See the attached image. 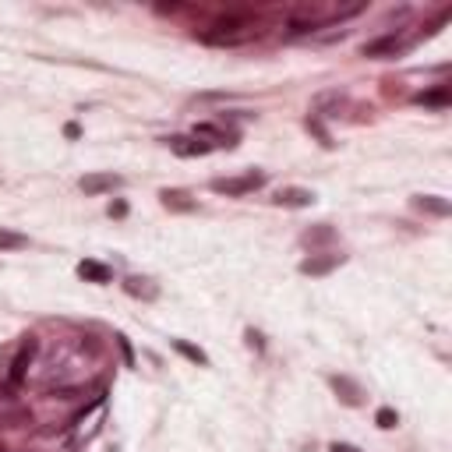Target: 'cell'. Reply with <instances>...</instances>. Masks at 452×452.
<instances>
[{"label": "cell", "instance_id": "cell-1", "mask_svg": "<svg viewBox=\"0 0 452 452\" xmlns=\"http://www.w3.org/2000/svg\"><path fill=\"white\" fill-rule=\"evenodd\" d=\"M255 36H258V22L251 15H223L198 39L205 46H241V43H248Z\"/></svg>", "mask_w": 452, "mask_h": 452}, {"label": "cell", "instance_id": "cell-2", "mask_svg": "<svg viewBox=\"0 0 452 452\" xmlns=\"http://www.w3.org/2000/svg\"><path fill=\"white\" fill-rule=\"evenodd\" d=\"M265 184V174H244V177H219V181H212V191L216 195H226V198H241V195H251V191H258Z\"/></svg>", "mask_w": 452, "mask_h": 452}, {"label": "cell", "instance_id": "cell-3", "mask_svg": "<svg viewBox=\"0 0 452 452\" xmlns=\"http://www.w3.org/2000/svg\"><path fill=\"white\" fill-rule=\"evenodd\" d=\"M36 350H39V339H36V336H29L25 343H22V350L15 354V361H11V371H8V385H11V389H18V385L25 382V375H29V364H32Z\"/></svg>", "mask_w": 452, "mask_h": 452}, {"label": "cell", "instance_id": "cell-4", "mask_svg": "<svg viewBox=\"0 0 452 452\" xmlns=\"http://www.w3.org/2000/svg\"><path fill=\"white\" fill-rule=\"evenodd\" d=\"M403 50H407V39H403V36H396V32H389V36L371 39V43L361 46L364 56H396V53H403Z\"/></svg>", "mask_w": 452, "mask_h": 452}, {"label": "cell", "instance_id": "cell-5", "mask_svg": "<svg viewBox=\"0 0 452 452\" xmlns=\"http://www.w3.org/2000/svg\"><path fill=\"white\" fill-rule=\"evenodd\" d=\"M121 184H124L121 174H89V177H82L85 195H106V191H117Z\"/></svg>", "mask_w": 452, "mask_h": 452}, {"label": "cell", "instance_id": "cell-6", "mask_svg": "<svg viewBox=\"0 0 452 452\" xmlns=\"http://www.w3.org/2000/svg\"><path fill=\"white\" fill-rule=\"evenodd\" d=\"M339 265H343V255H311V258L301 262V272L304 276H329Z\"/></svg>", "mask_w": 452, "mask_h": 452}, {"label": "cell", "instance_id": "cell-7", "mask_svg": "<svg viewBox=\"0 0 452 452\" xmlns=\"http://www.w3.org/2000/svg\"><path fill=\"white\" fill-rule=\"evenodd\" d=\"M315 202V195L308 191V188H282L279 195H276V205H287V209H304V205H311Z\"/></svg>", "mask_w": 452, "mask_h": 452}, {"label": "cell", "instance_id": "cell-8", "mask_svg": "<svg viewBox=\"0 0 452 452\" xmlns=\"http://www.w3.org/2000/svg\"><path fill=\"white\" fill-rule=\"evenodd\" d=\"M170 149H174L177 156H205V152L212 149V142H202V138H184V135H177V138H170Z\"/></svg>", "mask_w": 452, "mask_h": 452}, {"label": "cell", "instance_id": "cell-9", "mask_svg": "<svg viewBox=\"0 0 452 452\" xmlns=\"http://www.w3.org/2000/svg\"><path fill=\"white\" fill-rule=\"evenodd\" d=\"M332 389L339 392V400H343L347 407H357V403H361V385H357V382L336 375V378H332Z\"/></svg>", "mask_w": 452, "mask_h": 452}, {"label": "cell", "instance_id": "cell-10", "mask_svg": "<svg viewBox=\"0 0 452 452\" xmlns=\"http://www.w3.org/2000/svg\"><path fill=\"white\" fill-rule=\"evenodd\" d=\"M78 276L85 279V282H110V269L103 265V262H92V258H85V262H78Z\"/></svg>", "mask_w": 452, "mask_h": 452}, {"label": "cell", "instance_id": "cell-11", "mask_svg": "<svg viewBox=\"0 0 452 452\" xmlns=\"http://www.w3.org/2000/svg\"><path fill=\"white\" fill-rule=\"evenodd\" d=\"M417 103L421 106H449L452 103V89L449 85H435L428 92H417Z\"/></svg>", "mask_w": 452, "mask_h": 452}, {"label": "cell", "instance_id": "cell-12", "mask_svg": "<svg viewBox=\"0 0 452 452\" xmlns=\"http://www.w3.org/2000/svg\"><path fill=\"white\" fill-rule=\"evenodd\" d=\"M414 205L421 212H431V216H449L452 212V205L445 198H438V195H421V198H414Z\"/></svg>", "mask_w": 452, "mask_h": 452}, {"label": "cell", "instance_id": "cell-13", "mask_svg": "<svg viewBox=\"0 0 452 452\" xmlns=\"http://www.w3.org/2000/svg\"><path fill=\"white\" fill-rule=\"evenodd\" d=\"M195 138H216L219 145H237V135H234V131H223V128H216V124H198V128H195Z\"/></svg>", "mask_w": 452, "mask_h": 452}, {"label": "cell", "instance_id": "cell-14", "mask_svg": "<svg viewBox=\"0 0 452 452\" xmlns=\"http://www.w3.org/2000/svg\"><path fill=\"white\" fill-rule=\"evenodd\" d=\"M124 290H128L131 297H145V301H156V297H159V290L152 287V282H149V279H138V276L124 279Z\"/></svg>", "mask_w": 452, "mask_h": 452}, {"label": "cell", "instance_id": "cell-15", "mask_svg": "<svg viewBox=\"0 0 452 452\" xmlns=\"http://www.w3.org/2000/svg\"><path fill=\"white\" fill-rule=\"evenodd\" d=\"M159 198H163L166 209H177V212H191V209H195V202H191L184 191H163Z\"/></svg>", "mask_w": 452, "mask_h": 452}, {"label": "cell", "instance_id": "cell-16", "mask_svg": "<svg viewBox=\"0 0 452 452\" xmlns=\"http://www.w3.org/2000/svg\"><path fill=\"white\" fill-rule=\"evenodd\" d=\"M22 248H29V237H25V234L0 230V251H22Z\"/></svg>", "mask_w": 452, "mask_h": 452}, {"label": "cell", "instance_id": "cell-17", "mask_svg": "<svg viewBox=\"0 0 452 452\" xmlns=\"http://www.w3.org/2000/svg\"><path fill=\"white\" fill-rule=\"evenodd\" d=\"M174 350H177V354H184L188 361H195V364H202V368L209 364V357H205V350H198V347H191V343H184V339H174Z\"/></svg>", "mask_w": 452, "mask_h": 452}, {"label": "cell", "instance_id": "cell-18", "mask_svg": "<svg viewBox=\"0 0 452 452\" xmlns=\"http://www.w3.org/2000/svg\"><path fill=\"white\" fill-rule=\"evenodd\" d=\"M332 237H336L332 226H318V230H308V234H304V244H325V241H332Z\"/></svg>", "mask_w": 452, "mask_h": 452}, {"label": "cell", "instance_id": "cell-19", "mask_svg": "<svg viewBox=\"0 0 452 452\" xmlns=\"http://www.w3.org/2000/svg\"><path fill=\"white\" fill-rule=\"evenodd\" d=\"M375 421H378V428H396V424H400V417H396V410H389V407H382V410L375 414Z\"/></svg>", "mask_w": 452, "mask_h": 452}, {"label": "cell", "instance_id": "cell-20", "mask_svg": "<svg viewBox=\"0 0 452 452\" xmlns=\"http://www.w3.org/2000/svg\"><path fill=\"white\" fill-rule=\"evenodd\" d=\"M110 216H117V219L128 216V205H124V202H113V205H110Z\"/></svg>", "mask_w": 452, "mask_h": 452}, {"label": "cell", "instance_id": "cell-21", "mask_svg": "<svg viewBox=\"0 0 452 452\" xmlns=\"http://www.w3.org/2000/svg\"><path fill=\"white\" fill-rule=\"evenodd\" d=\"M332 452H361V449H354V445H343V442H336V445H332Z\"/></svg>", "mask_w": 452, "mask_h": 452}, {"label": "cell", "instance_id": "cell-22", "mask_svg": "<svg viewBox=\"0 0 452 452\" xmlns=\"http://www.w3.org/2000/svg\"><path fill=\"white\" fill-rule=\"evenodd\" d=\"M64 135H68V138H78L82 131H78V124H68V128H64Z\"/></svg>", "mask_w": 452, "mask_h": 452}, {"label": "cell", "instance_id": "cell-23", "mask_svg": "<svg viewBox=\"0 0 452 452\" xmlns=\"http://www.w3.org/2000/svg\"><path fill=\"white\" fill-rule=\"evenodd\" d=\"M0 452H4V445H0Z\"/></svg>", "mask_w": 452, "mask_h": 452}]
</instances>
